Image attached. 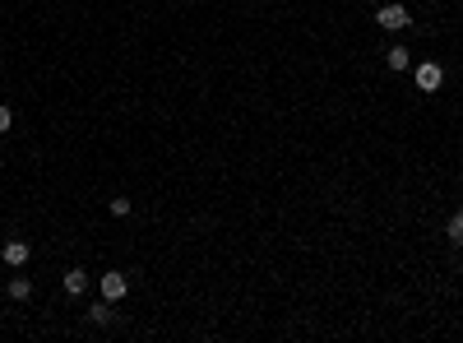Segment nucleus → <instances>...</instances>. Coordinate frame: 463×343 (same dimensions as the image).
<instances>
[{"label": "nucleus", "instance_id": "f257e3e1", "mask_svg": "<svg viewBox=\"0 0 463 343\" xmlns=\"http://www.w3.org/2000/svg\"><path fill=\"white\" fill-rule=\"evenodd\" d=\"M375 19H380V28L398 33V28H408V23H412V14L403 10V5H380V14H375Z\"/></svg>", "mask_w": 463, "mask_h": 343}, {"label": "nucleus", "instance_id": "f03ea898", "mask_svg": "<svg viewBox=\"0 0 463 343\" xmlns=\"http://www.w3.org/2000/svg\"><path fill=\"white\" fill-rule=\"evenodd\" d=\"M445 84V70L436 66V61H426V66H417V89L421 93H436Z\"/></svg>", "mask_w": 463, "mask_h": 343}, {"label": "nucleus", "instance_id": "7ed1b4c3", "mask_svg": "<svg viewBox=\"0 0 463 343\" xmlns=\"http://www.w3.org/2000/svg\"><path fill=\"white\" fill-rule=\"evenodd\" d=\"M125 292H130V278H125L121 269H116V274H102V297L107 301H121Z\"/></svg>", "mask_w": 463, "mask_h": 343}, {"label": "nucleus", "instance_id": "20e7f679", "mask_svg": "<svg viewBox=\"0 0 463 343\" xmlns=\"http://www.w3.org/2000/svg\"><path fill=\"white\" fill-rule=\"evenodd\" d=\"M28 255H33V251H28V242H5V265H10V269L28 265Z\"/></svg>", "mask_w": 463, "mask_h": 343}, {"label": "nucleus", "instance_id": "39448f33", "mask_svg": "<svg viewBox=\"0 0 463 343\" xmlns=\"http://www.w3.org/2000/svg\"><path fill=\"white\" fill-rule=\"evenodd\" d=\"M65 292L70 297H84V292H89V274H84V269H65Z\"/></svg>", "mask_w": 463, "mask_h": 343}, {"label": "nucleus", "instance_id": "423d86ee", "mask_svg": "<svg viewBox=\"0 0 463 343\" xmlns=\"http://www.w3.org/2000/svg\"><path fill=\"white\" fill-rule=\"evenodd\" d=\"M385 61H389V70H408V66H412L408 46H389V56H385Z\"/></svg>", "mask_w": 463, "mask_h": 343}, {"label": "nucleus", "instance_id": "0eeeda50", "mask_svg": "<svg viewBox=\"0 0 463 343\" xmlns=\"http://www.w3.org/2000/svg\"><path fill=\"white\" fill-rule=\"evenodd\" d=\"M111 316H116V311H111V301H107V297H102L98 306H89V320H93V325H107Z\"/></svg>", "mask_w": 463, "mask_h": 343}, {"label": "nucleus", "instance_id": "6e6552de", "mask_svg": "<svg viewBox=\"0 0 463 343\" xmlns=\"http://www.w3.org/2000/svg\"><path fill=\"white\" fill-rule=\"evenodd\" d=\"M10 297L14 301H28V297H33V283H28V278H10Z\"/></svg>", "mask_w": 463, "mask_h": 343}, {"label": "nucleus", "instance_id": "1a4fd4ad", "mask_svg": "<svg viewBox=\"0 0 463 343\" xmlns=\"http://www.w3.org/2000/svg\"><path fill=\"white\" fill-rule=\"evenodd\" d=\"M445 232H450L454 246H463V209H454V218H450V227H445Z\"/></svg>", "mask_w": 463, "mask_h": 343}, {"label": "nucleus", "instance_id": "9d476101", "mask_svg": "<svg viewBox=\"0 0 463 343\" xmlns=\"http://www.w3.org/2000/svg\"><path fill=\"white\" fill-rule=\"evenodd\" d=\"M107 209H111V213H116V218H125V213H130V199H111Z\"/></svg>", "mask_w": 463, "mask_h": 343}, {"label": "nucleus", "instance_id": "9b49d317", "mask_svg": "<svg viewBox=\"0 0 463 343\" xmlns=\"http://www.w3.org/2000/svg\"><path fill=\"white\" fill-rule=\"evenodd\" d=\"M10 125H14V111H10V107H0V135L10 130Z\"/></svg>", "mask_w": 463, "mask_h": 343}]
</instances>
